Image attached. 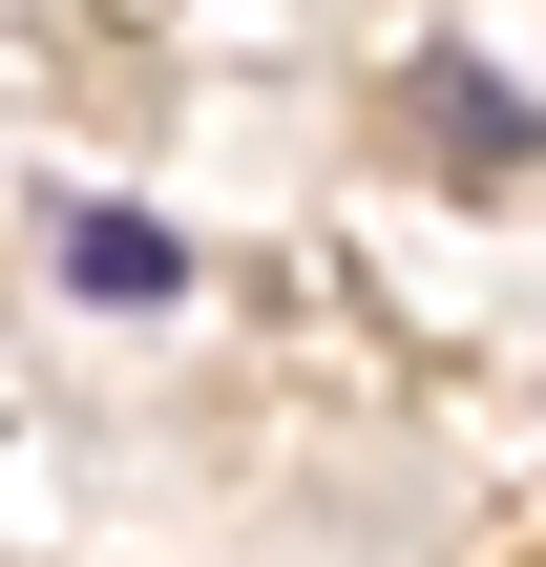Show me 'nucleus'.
I'll use <instances>...</instances> for the list:
<instances>
[{"label": "nucleus", "instance_id": "obj_1", "mask_svg": "<svg viewBox=\"0 0 546 567\" xmlns=\"http://www.w3.org/2000/svg\"><path fill=\"white\" fill-rule=\"evenodd\" d=\"M63 274H84V295H126V316H147V295H189V252H168L147 210H63Z\"/></svg>", "mask_w": 546, "mask_h": 567}]
</instances>
